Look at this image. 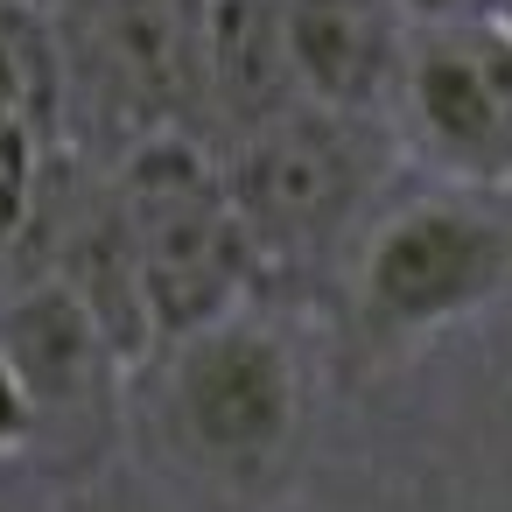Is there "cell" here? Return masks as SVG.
<instances>
[{
	"label": "cell",
	"instance_id": "2",
	"mask_svg": "<svg viewBox=\"0 0 512 512\" xmlns=\"http://www.w3.org/2000/svg\"><path fill=\"white\" fill-rule=\"evenodd\" d=\"M50 22L71 155L113 162L169 127L204 134V0H57Z\"/></svg>",
	"mask_w": 512,
	"mask_h": 512
},
{
	"label": "cell",
	"instance_id": "3",
	"mask_svg": "<svg viewBox=\"0 0 512 512\" xmlns=\"http://www.w3.org/2000/svg\"><path fill=\"white\" fill-rule=\"evenodd\" d=\"M218 155H225V190L260 267H295V260L330 253L365 218L393 162V134L379 113L295 99L288 113L225 141Z\"/></svg>",
	"mask_w": 512,
	"mask_h": 512
},
{
	"label": "cell",
	"instance_id": "8",
	"mask_svg": "<svg viewBox=\"0 0 512 512\" xmlns=\"http://www.w3.org/2000/svg\"><path fill=\"white\" fill-rule=\"evenodd\" d=\"M71 162V113H64V50L50 8L0 0V211L36 232L43 260V197Z\"/></svg>",
	"mask_w": 512,
	"mask_h": 512
},
{
	"label": "cell",
	"instance_id": "11",
	"mask_svg": "<svg viewBox=\"0 0 512 512\" xmlns=\"http://www.w3.org/2000/svg\"><path fill=\"white\" fill-rule=\"evenodd\" d=\"M0 456H36V400L8 344H0Z\"/></svg>",
	"mask_w": 512,
	"mask_h": 512
},
{
	"label": "cell",
	"instance_id": "10",
	"mask_svg": "<svg viewBox=\"0 0 512 512\" xmlns=\"http://www.w3.org/2000/svg\"><path fill=\"white\" fill-rule=\"evenodd\" d=\"M302 99L281 0H204V134L211 148L253 134Z\"/></svg>",
	"mask_w": 512,
	"mask_h": 512
},
{
	"label": "cell",
	"instance_id": "12",
	"mask_svg": "<svg viewBox=\"0 0 512 512\" xmlns=\"http://www.w3.org/2000/svg\"><path fill=\"white\" fill-rule=\"evenodd\" d=\"M484 22H505V29H512V0H491V15H484Z\"/></svg>",
	"mask_w": 512,
	"mask_h": 512
},
{
	"label": "cell",
	"instance_id": "5",
	"mask_svg": "<svg viewBox=\"0 0 512 512\" xmlns=\"http://www.w3.org/2000/svg\"><path fill=\"white\" fill-rule=\"evenodd\" d=\"M421 148L463 183H512V36L505 22L414 29L400 99Z\"/></svg>",
	"mask_w": 512,
	"mask_h": 512
},
{
	"label": "cell",
	"instance_id": "6",
	"mask_svg": "<svg viewBox=\"0 0 512 512\" xmlns=\"http://www.w3.org/2000/svg\"><path fill=\"white\" fill-rule=\"evenodd\" d=\"M169 351H176V421L211 463L253 470L288 449L302 386H295V358L281 337L225 316Z\"/></svg>",
	"mask_w": 512,
	"mask_h": 512
},
{
	"label": "cell",
	"instance_id": "4",
	"mask_svg": "<svg viewBox=\"0 0 512 512\" xmlns=\"http://www.w3.org/2000/svg\"><path fill=\"white\" fill-rule=\"evenodd\" d=\"M505 281L512 225L463 197H421L372 225L358 253V323L372 344H421L498 302Z\"/></svg>",
	"mask_w": 512,
	"mask_h": 512
},
{
	"label": "cell",
	"instance_id": "1",
	"mask_svg": "<svg viewBox=\"0 0 512 512\" xmlns=\"http://www.w3.org/2000/svg\"><path fill=\"white\" fill-rule=\"evenodd\" d=\"M113 204L134 246L141 302L155 323V344H183L211 323H225L260 274V253L232 211L225 155L204 134H148L106 162Z\"/></svg>",
	"mask_w": 512,
	"mask_h": 512
},
{
	"label": "cell",
	"instance_id": "7",
	"mask_svg": "<svg viewBox=\"0 0 512 512\" xmlns=\"http://www.w3.org/2000/svg\"><path fill=\"white\" fill-rule=\"evenodd\" d=\"M0 344L29 379L36 449H99V435H113V386L127 365L57 274L0 302Z\"/></svg>",
	"mask_w": 512,
	"mask_h": 512
},
{
	"label": "cell",
	"instance_id": "9",
	"mask_svg": "<svg viewBox=\"0 0 512 512\" xmlns=\"http://www.w3.org/2000/svg\"><path fill=\"white\" fill-rule=\"evenodd\" d=\"M281 8H288V57L302 99L386 120L414 43L400 0H281Z\"/></svg>",
	"mask_w": 512,
	"mask_h": 512
}]
</instances>
